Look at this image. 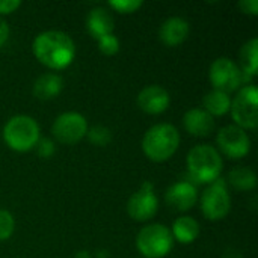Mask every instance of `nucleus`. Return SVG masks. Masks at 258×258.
Listing matches in <instances>:
<instances>
[{
  "label": "nucleus",
  "instance_id": "nucleus-28",
  "mask_svg": "<svg viewBox=\"0 0 258 258\" xmlns=\"http://www.w3.org/2000/svg\"><path fill=\"white\" fill-rule=\"evenodd\" d=\"M239 8L248 15H258V0H240Z\"/></svg>",
  "mask_w": 258,
  "mask_h": 258
},
{
  "label": "nucleus",
  "instance_id": "nucleus-6",
  "mask_svg": "<svg viewBox=\"0 0 258 258\" xmlns=\"http://www.w3.org/2000/svg\"><path fill=\"white\" fill-rule=\"evenodd\" d=\"M234 124L243 130H254L258 125V91L255 85H245L239 89L230 107Z\"/></svg>",
  "mask_w": 258,
  "mask_h": 258
},
{
  "label": "nucleus",
  "instance_id": "nucleus-4",
  "mask_svg": "<svg viewBox=\"0 0 258 258\" xmlns=\"http://www.w3.org/2000/svg\"><path fill=\"white\" fill-rule=\"evenodd\" d=\"M39 133V125L32 116L15 115L3 127V141L11 150L26 153L36 147L41 138Z\"/></svg>",
  "mask_w": 258,
  "mask_h": 258
},
{
  "label": "nucleus",
  "instance_id": "nucleus-10",
  "mask_svg": "<svg viewBox=\"0 0 258 258\" xmlns=\"http://www.w3.org/2000/svg\"><path fill=\"white\" fill-rule=\"evenodd\" d=\"M216 144L221 153L233 160L243 159L251 151V139L246 130L237 127L236 124H230L221 128L216 136Z\"/></svg>",
  "mask_w": 258,
  "mask_h": 258
},
{
  "label": "nucleus",
  "instance_id": "nucleus-3",
  "mask_svg": "<svg viewBox=\"0 0 258 258\" xmlns=\"http://www.w3.org/2000/svg\"><path fill=\"white\" fill-rule=\"evenodd\" d=\"M178 147H180V133L177 127L168 122H162L150 127L142 138L144 154L156 163L169 160L177 153Z\"/></svg>",
  "mask_w": 258,
  "mask_h": 258
},
{
  "label": "nucleus",
  "instance_id": "nucleus-24",
  "mask_svg": "<svg viewBox=\"0 0 258 258\" xmlns=\"http://www.w3.org/2000/svg\"><path fill=\"white\" fill-rule=\"evenodd\" d=\"M109 6L119 14H133L144 6L142 0H110Z\"/></svg>",
  "mask_w": 258,
  "mask_h": 258
},
{
  "label": "nucleus",
  "instance_id": "nucleus-15",
  "mask_svg": "<svg viewBox=\"0 0 258 258\" xmlns=\"http://www.w3.org/2000/svg\"><path fill=\"white\" fill-rule=\"evenodd\" d=\"M189 36V23L181 17H169L159 29V38L165 45L175 47L183 44Z\"/></svg>",
  "mask_w": 258,
  "mask_h": 258
},
{
  "label": "nucleus",
  "instance_id": "nucleus-12",
  "mask_svg": "<svg viewBox=\"0 0 258 258\" xmlns=\"http://www.w3.org/2000/svg\"><path fill=\"white\" fill-rule=\"evenodd\" d=\"M166 204L177 212L190 210L198 201V190L192 181H178L168 187L165 195Z\"/></svg>",
  "mask_w": 258,
  "mask_h": 258
},
{
  "label": "nucleus",
  "instance_id": "nucleus-16",
  "mask_svg": "<svg viewBox=\"0 0 258 258\" xmlns=\"http://www.w3.org/2000/svg\"><path fill=\"white\" fill-rule=\"evenodd\" d=\"M115 20L106 8H94L86 17V29L94 39H100L113 33Z\"/></svg>",
  "mask_w": 258,
  "mask_h": 258
},
{
  "label": "nucleus",
  "instance_id": "nucleus-25",
  "mask_svg": "<svg viewBox=\"0 0 258 258\" xmlns=\"http://www.w3.org/2000/svg\"><path fill=\"white\" fill-rule=\"evenodd\" d=\"M97 44H98L100 51H101L103 54H106V56H113V54H116V53L119 51V47H121L119 39H118L113 33L106 35V36L97 39Z\"/></svg>",
  "mask_w": 258,
  "mask_h": 258
},
{
  "label": "nucleus",
  "instance_id": "nucleus-13",
  "mask_svg": "<svg viewBox=\"0 0 258 258\" xmlns=\"http://www.w3.org/2000/svg\"><path fill=\"white\" fill-rule=\"evenodd\" d=\"M171 104V97L168 91L159 85L145 86L138 95V106L142 112L148 115H160Z\"/></svg>",
  "mask_w": 258,
  "mask_h": 258
},
{
  "label": "nucleus",
  "instance_id": "nucleus-23",
  "mask_svg": "<svg viewBox=\"0 0 258 258\" xmlns=\"http://www.w3.org/2000/svg\"><path fill=\"white\" fill-rule=\"evenodd\" d=\"M15 230V221L14 216L8 212L0 209V242H5L11 239Z\"/></svg>",
  "mask_w": 258,
  "mask_h": 258
},
{
  "label": "nucleus",
  "instance_id": "nucleus-22",
  "mask_svg": "<svg viewBox=\"0 0 258 258\" xmlns=\"http://www.w3.org/2000/svg\"><path fill=\"white\" fill-rule=\"evenodd\" d=\"M86 136H88L89 142L95 147H106L112 141V132L104 125H94V127L88 128Z\"/></svg>",
  "mask_w": 258,
  "mask_h": 258
},
{
  "label": "nucleus",
  "instance_id": "nucleus-1",
  "mask_svg": "<svg viewBox=\"0 0 258 258\" xmlns=\"http://www.w3.org/2000/svg\"><path fill=\"white\" fill-rule=\"evenodd\" d=\"M35 57L47 68L59 71L70 67L76 57V44L62 30L41 32L33 41Z\"/></svg>",
  "mask_w": 258,
  "mask_h": 258
},
{
  "label": "nucleus",
  "instance_id": "nucleus-27",
  "mask_svg": "<svg viewBox=\"0 0 258 258\" xmlns=\"http://www.w3.org/2000/svg\"><path fill=\"white\" fill-rule=\"evenodd\" d=\"M21 6L20 0H0V15H8Z\"/></svg>",
  "mask_w": 258,
  "mask_h": 258
},
{
  "label": "nucleus",
  "instance_id": "nucleus-21",
  "mask_svg": "<svg viewBox=\"0 0 258 258\" xmlns=\"http://www.w3.org/2000/svg\"><path fill=\"white\" fill-rule=\"evenodd\" d=\"M227 184L239 192H248L257 187V175L251 168L237 166L230 171Z\"/></svg>",
  "mask_w": 258,
  "mask_h": 258
},
{
  "label": "nucleus",
  "instance_id": "nucleus-14",
  "mask_svg": "<svg viewBox=\"0 0 258 258\" xmlns=\"http://www.w3.org/2000/svg\"><path fill=\"white\" fill-rule=\"evenodd\" d=\"M186 132L195 138H206L215 130V119L204 109L192 107L183 116Z\"/></svg>",
  "mask_w": 258,
  "mask_h": 258
},
{
  "label": "nucleus",
  "instance_id": "nucleus-18",
  "mask_svg": "<svg viewBox=\"0 0 258 258\" xmlns=\"http://www.w3.org/2000/svg\"><path fill=\"white\" fill-rule=\"evenodd\" d=\"M171 234L177 242L183 245H190L200 236V224L192 216H180L174 221Z\"/></svg>",
  "mask_w": 258,
  "mask_h": 258
},
{
  "label": "nucleus",
  "instance_id": "nucleus-20",
  "mask_svg": "<svg viewBox=\"0 0 258 258\" xmlns=\"http://www.w3.org/2000/svg\"><path fill=\"white\" fill-rule=\"evenodd\" d=\"M203 109L212 115V116H222L230 112L231 107V97L230 94H225L222 91L213 89L204 95L203 100Z\"/></svg>",
  "mask_w": 258,
  "mask_h": 258
},
{
  "label": "nucleus",
  "instance_id": "nucleus-8",
  "mask_svg": "<svg viewBox=\"0 0 258 258\" xmlns=\"http://www.w3.org/2000/svg\"><path fill=\"white\" fill-rule=\"evenodd\" d=\"M51 133L57 142L65 145H74L86 136L88 121L82 113L65 112L54 119L51 125Z\"/></svg>",
  "mask_w": 258,
  "mask_h": 258
},
{
  "label": "nucleus",
  "instance_id": "nucleus-2",
  "mask_svg": "<svg viewBox=\"0 0 258 258\" xmlns=\"http://www.w3.org/2000/svg\"><path fill=\"white\" fill-rule=\"evenodd\" d=\"M189 177L192 183H200V184H210L221 178L222 169H224V162L221 153L207 144L197 145L194 147L186 159Z\"/></svg>",
  "mask_w": 258,
  "mask_h": 258
},
{
  "label": "nucleus",
  "instance_id": "nucleus-19",
  "mask_svg": "<svg viewBox=\"0 0 258 258\" xmlns=\"http://www.w3.org/2000/svg\"><path fill=\"white\" fill-rule=\"evenodd\" d=\"M240 71L243 76V83L251 82L257 76L258 70V39H249L240 50Z\"/></svg>",
  "mask_w": 258,
  "mask_h": 258
},
{
  "label": "nucleus",
  "instance_id": "nucleus-11",
  "mask_svg": "<svg viewBox=\"0 0 258 258\" xmlns=\"http://www.w3.org/2000/svg\"><path fill=\"white\" fill-rule=\"evenodd\" d=\"M159 210V198L154 192V184L150 181L142 183L139 190H136L128 203L127 213L136 222H147L156 216Z\"/></svg>",
  "mask_w": 258,
  "mask_h": 258
},
{
  "label": "nucleus",
  "instance_id": "nucleus-29",
  "mask_svg": "<svg viewBox=\"0 0 258 258\" xmlns=\"http://www.w3.org/2000/svg\"><path fill=\"white\" fill-rule=\"evenodd\" d=\"M9 38V26L5 20L0 18V47L8 41Z\"/></svg>",
  "mask_w": 258,
  "mask_h": 258
},
{
  "label": "nucleus",
  "instance_id": "nucleus-5",
  "mask_svg": "<svg viewBox=\"0 0 258 258\" xmlns=\"http://www.w3.org/2000/svg\"><path fill=\"white\" fill-rule=\"evenodd\" d=\"M174 246L171 230L162 224H150L136 236V248L144 258L166 257Z\"/></svg>",
  "mask_w": 258,
  "mask_h": 258
},
{
  "label": "nucleus",
  "instance_id": "nucleus-17",
  "mask_svg": "<svg viewBox=\"0 0 258 258\" xmlns=\"http://www.w3.org/2000/svg\"><path fill=\"white\" fill-rule=\"evenodd\" d=\"M62 88H63V82H62V77L59 74L45 73L35 80L33 95L38 100L48 101V100L56 98L62 92Z\"/></svg>",
  "mask_w": 258,
  "mask_h": 258
},
{
  "label": "nucleus",
  "instance_id": "nucleus-26",
  "mask_svg": "<svg viewBox=\"0 0 258 258\" xmlns=\"http://www.w3.org/2000/svg\"><path fill=\"white\" fill-rule=\"evenodd\" d=\"M35 148H36L38 154L42 159H50L54 154V151H56L54 142L51 139H48V138H39V141H38V144H36Z\"/></svg>",
  "mask_w": 258,
  "mask_h": 258
},
{
  "label": "nucleus",
  "instance_id": "nucleus-9",
  "mask_svg": "<svg viewBox=\"0 0 258 258\" xmlns=\"http://www.w3.org/2000/svg\"><path fill=\"white\" fill-rule=\"evenodd\" d=\"M209 79L215 89L222 91L225 94L234 92L243 85V76L240 67L234 63L230 57H218L210 65Z\"/></svg>",
  "mask_w": 258,
  "mask_h": 258
},
{
  "label": "nucleus",
  "instance_id": "nucleus-7",
  "mask_svg": "<svg viewBox=\"0 0 258 258\" xmlns=\"http://www.w3.org/2000/svg\"><path fill=\"white\" fill-rule=\"evenodd\" d=\"M231 210V195L224 178L210 183L201 197V212L209 221H221Z\"/></svg>",
  "mask_w": 258,
  "mask_h": 258
},
{
  "label": "nucleus",
  "instance_id": "nucleus-30",
  "mask_svg": "<svg viewBox=\"0 0 258 258\" xmlns=\"http://www.w3.org/2000/svg\"><path fill=\"white\" fill-rule=\"evenodd\" d=\"M76 258H91V257H89V254H88V252L82 251V252H79V254L76 255Z\"/></svg>",
  "mask_w": 258,
  "mask_h": 258
}]
</instances>
